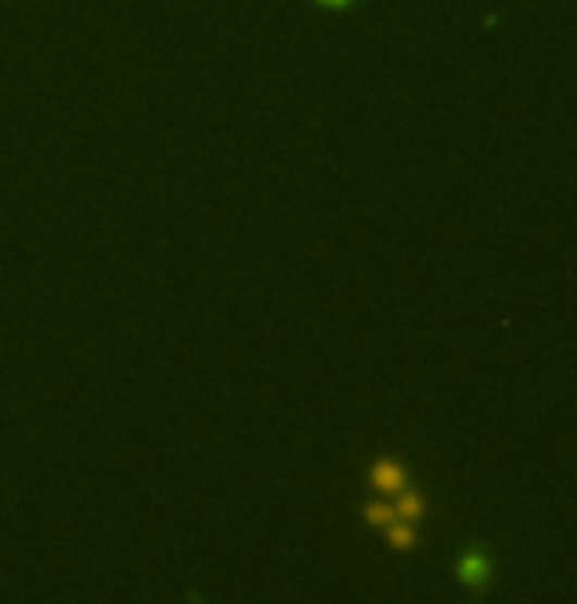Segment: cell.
<instances>
[{
  "mask_svg": "<svg viewBox=\"0 0 577 604\" xmlns=\"http://www.w3.org/2000/svg\"><path fill=\"white\" fill-rule=\"evenodd\" d=\"M360 518H364V526L380 529V533H384V529L392 526L400 514H396V506L388 502V498H372V502H364V506H360Z\"/></svg>",
  "mask_w": 577,
  "mask_h": 604,
  "instance_id": "obj_5",
  "label": "cell"
},
{
  "mask_svg": "<svg viewBox=\"0 0 577 604\" xmlns=\"http://www.w3.org/2000/svg\"><path fill=\"white\" fill-rule=\"evenodd\" d=\"M368 486L380 498H388V494L396 498L403 486H412V482H407V470H403V463L396 458V454H380V458L372 463V470H368Z\"/></svg>",
  "mask_w": 577,
  "mask_h": 604,
  "instance_id": "obj_2",
  "label": "cell"
},
{
  "mask_svg": "<svg viewBox=\"0 0 577 604\" xmlns=\"http://www.w3.org/2000/svg\"><path fill=\"white\" fill-rule=\"evenodd\" d=\"M313 4H321V9H337V12H344V9H352V4H360V0H313Z\"/></svg>",
  "mask_w": 577,
  "mask_h": 604,
  "instance_id": "obj_6",
  "label": "cell"
},
{
  "mask_svg": "<svg viewBox=\"0 0 577 604\" xmlns=\"http://www.w3.org/2000/svg\"><path fill=\"white\" fill-rule=\"evenodd\" d=\"M451 572H455L459 589H463L471 601H487L494 581H499V557H494V550L482 545V541H467V545L455 553Z\"/></svg>",
  "mask_w": 577,
  "mask_h": 604,
  "instance_id": "obj_1",
  "label": "cell"
},
{
  "mask_svg": "<svg viewBox=\"0 0 577 604\" xmlns=\"http://www.w3.org/2000/svg\"><path fill=\"white\" fill-rule=\"evenodd\" d=\"M384 541H388V550L392 553H412L415 545H419V521L396 518L392 526L384 529Z\"/></svg>",
  "mask_w": 577,
  "mask_h": 604,
  "instance_id": "obj_4",
  "label": "cell"
},
{
  "mask_svg": "<svg viewBox=\"0 0 577 604\" xmlns=\"http://www.w3.org/2000/svg\"><path fill=\"white\" fill-rule=\"evenodd\" d=\"M396 514L407 521H424L427 518V509H431V498L424 494V490H415V486H403L400 494H396Z\"/></svg>",
  "mask_w": 577,
  "mask_h": 604,
  "instance_id": "obj_3",
  "label": "cell"
}]
</instances>
